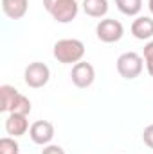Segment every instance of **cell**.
<instances>
[{
	"label": "cell",
	"mask_w": 153,
	"mask_h": 154,
	"mask_svg": "<svg viewBox=\"0 0 153 154\" xmlns=\"http://www.w3.org/2000/svg\"><path fill=\"white\" fill-rule=\"evenodd\" d=\"M52 56L61 65H76L83 61L85 56V43L76 38L58 39L52 47Z\"/></svg>",
	"instance_id": "6da1fadb"
},
{
	"label": "cell",
	"mask_w": 153,
	"mask_h": 154,
	"mask_svg": "<svg viewBox=\"0 0 153 154\" xmlns=\"http://www.w3.org/2000/svg\"><path fill=\"white\" fill-rule=\"evenodd\" d=\"M43 7L58 23H70L79 13L76 0H43Z\"/></svg>",
	"instance_id": "7a4b0ae2"
},
{
	"label": "cell",
	"mask_w": 153,
	"mask_h": 154,
	"mask_svg": "<svg viewBox=\"0 0 153 154\" xmlns=\"http://www.w3.org/2000/svg\"><path fill=\"white\" fill-rule=\"evenodd\" d=\"M115 68L122 79H128V81L137 79L144 70V57L137 52H124L117 57Z\"/></svg>",
	"instance_id": "3957f363"
},
{
	"label": "cell",
	"mask_w": 153,
	"mask_h": 154,
	"mask_svg": "<svg viewBox=\"0 0 153 154\" xmlns=\"http://www.w3.org/2000/svg\"><path fill=\"white\" fill-rule=\"evenodd\" d=\"M50 79V70L45 63L41 61H34V63H29L25 66V72H24V81L29 88H43Z\"/></svg>",
	"instance_id": "277c9868"
},
{
	"label": "cell",
	"mask_w": 153,
	"mask_h": 154,
	"mask_svg": "<svg viewBox=\"0 0 153 154\" xmlns=\"http://www.w3.org/2000/svg\"><path fill=\"white\" fill-rule=\"evenodd\" d=\"M96 34H97V39L103 43H115L122 38L124 27L115 18H103L96 25Z\"/></svg>",
	"instance_id": "5b68a950"
},
{
	"label": "cell",
	"mask_w": 153,
	"mask_h": 154,
	"mask_svg": "<svg viewBox=\"0 0 153 154\" xmlns=\"http://www.w3.org/2000/svg\"><path fill=\"white\" fill-rule=\"evenodd\" d=\"M70 79H72V84L76 88L85 90V88H88V86L94 84V81H96V70H94V66L90 63L79 61L76 65H72Z\"/></svg>",
	"instance_id": "8992f818"
},
{
	"label": "cell",
	"mask_w": 153,
	"mask_h": 154,
	"mask_svg": "<svg viewBox=\"0 0 153 154\" xmlns=\"http://www.w3.org/2000/svg\"><path fill=\"white\" fill-rule=\"evenodd\" d=\"M29 136L33 140V143L36 145H49L54 138V125L49 120H36L31 124L29 129Z\"/></svg>",
	"instance_id": "52a82bcc"
},
{
	"label": "cell",
	"mask_w": 153,
	"mask_h": 154,
	"mask_svg": "<svg viewBox=\"0 0 153 154\" xmlns=\"http://www.w3.org/2000/svg\"><path fill=\"white\" fill-rule=\"evenodd\" d=\"M31 129L29 120L25 115H16V113H9V116L5 118V133L13 138L24 136L27 131Z\"/></svg>",
	"instance_id": "ba28073f"
},
{
	"label": "cell",
	"mask_w": 153,
	"mask_h": 154,
	"mask_svg": "<svg viewBox=\"0 0 153 154\" xmlns=\"http://www.w3.org/2000/svg\"><path fill=\"white\" fill-rule=\"evenodd\" d=\"M130 31H132L135 39H141V41L151 39L153 38V18L151 16H137L132 22Z\"/></svg>",
	"instance_id": "9c48e42d"
},
{
	"label": "cell",
	"mask_w": 153,
	"mask_h": 154,
	"mask_svg": "<svg viewBox=\"0 0 153 154\" xmlns=\"http://www.w3.org/2000/svg\"><path fill=\"white\" fill-rule=\"evenodd\" d=\"M29 9V0H2V11L9 20H20Z\"/></svg>",
	"instance_id": "30bf717a"
},
{
	"label": "cell",
	"mask_w": 153,
	"mask_h": 154,
	"mask_svg": "<svg viewBox=\"0 0 153 154\" xmlns=\"http://www.w3.org/2000/svg\"><path fill=\"white\" fill-rule=\"evenodd\" d=\"M81 7L90 18H105L108 13V0H83Z\"/></svg>",
	"instance_id": "8fae6325"
},
{
	"label": "cell",
	"mask_w": 153,
	"mask_h": 154,
	"mask_svg": "<svg viewBox=\"0 0 153 154\" xmlns=\"http://www.w3.org/2000/svg\"><path fill=\"white\" fill-rule=\"evenodd\" d=\"M18 95H20V91L15 86L2 84L0 86V111L2 113H11V108H13Z\"/></svg>",
	"instance_id": "7c38bea8"
},
{
	"label": "cell",
	"mask_w": 153,
	"mask_h": 154,
	"mask_svg": "<svg viewBox=\"0 0 153 154\" xmlns=\"http://www.w3.org/2000/svg\"><path fill=\"white\" fill-rule=\"evenodd\" d=\"M115 5L126 16H137L142 9V0H115Z\"/></svg>",
	"instance_id": "4fadbf2b"
},
{
	"label": "cell",
	"mask_w": 153,
	"mask_h": 154,
	"mask_svg": "<svg viewBox=\"0 0 153 154\" xmlns=\"http://www.w3.org/2000/svg\"><path fill=\"white\" fill-rule=\"evenodd\" d=\"M31 109H33V106H31V100L25 97V95H18L16 97V100H15V104H13V108H11V113H16V115H29L31 113Z\"/></svg>",
	"instance_id": "5bb4252c"
},
{
	"label": "cell",
	"mask_w": 153,
	"mask_h": 154,
	"mask_svg": "<svg viewBox=\"0 0 153 154\" xmlns=\"http://www.w3.org/2000/svg\"><path fill=\"white\" fill-rule=\"evenodd\" d=\"M0 154H20V145L13 136H4L0 140Z\"/></svg>",
	"instance_id": "9a60e30c"
},
{
	"label": "cell",
	"mask_w": 153,
	"mask_h": 154,
	"mask_svg": "<svg viewBox=\"0 0 153 154\" xmlns=\"http://www.w3.org/2000/svg\"><path fill=\"white\" fill-rule=\"evenodd\" d=\"M142 57H144V63H146V70H148V74L153 77V39L144 45Z\"/></svg>",
	"instance_id": "2e32d148"
},
{
	"label": "cell",
	"mask_w": 153,
	"mask_h": 154,
	"mask_svg": "<svg viewBox=\"0 0 153 154\" xmlns=\"http://www.w3.org/2000/svg\"><path fill=\"white\" fill-rule=\"evenodd\" d=\"M142 142H144L146 147L153 149V124L144 127V131H142Z\"/></svg>",
	"instance_id": "e0dca14e"
},
{
	"label": "cell",
	"mask_w": 153,
	"mask_h": 154,
	"mask_svg": "<svg viewBox=\"0 0 153 154\" xmlns=\"http://www.w3.org/2000/svg\"><path fill=\"white\" fill-rule=\"evenodd\" d=\"M41 154H65V151H63L60 145H52V143H49V145L43 147Z\"/></svg>",
	"instance_id": "ac0fdd59"
},
{
	"label": "cell",
	"mask_w": 153,
	"mask_h": 154,
	"mask_svg": "<svg viewBox=\"0 0 153 154\" xmlns=\"http://www.w3.org/2000/svg\"><path fill=\"white\" fill-rule=\"evenodd\" d=\"M148 9H150V13L153 14V0H148Z\"/></svg>",
	"instance_id": "d6986e66"
}]
</instances>
